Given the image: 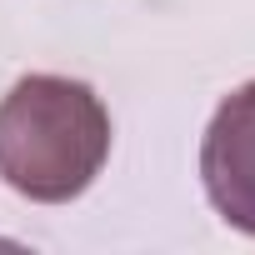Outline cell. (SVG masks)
I'll list each match as a JSON object with an SVG mask.
<instances>
[{"label": "cell", "mask_w": 255, "mask_h": 255, "mask_svg": "<svg viewBox=\"0 0 255 255\" xmlns=\"http://www.w3.org/2000/svg\"><path fill=\"white\" fill-rule=\"evenodd\" d=\"M110 155V110L85 80L25 75L0 100V180L40 205L90 190Z\"/></svg>", "instance_id": "1"}, {"label": "cell", "mask_w": 255, "mask_h": 255, "mask_svg": "<svg viewBox=\"0 0 255 255\" xmlns=\"http://www.w3.org/2000/svg\"><path fill=\"white\" fill-rule=\"evenodd\" d=\"M200 180L225 225L255 235V80L230 90L200 140Z\"/></svg>", "instance_id": "2"}]
</instances>
